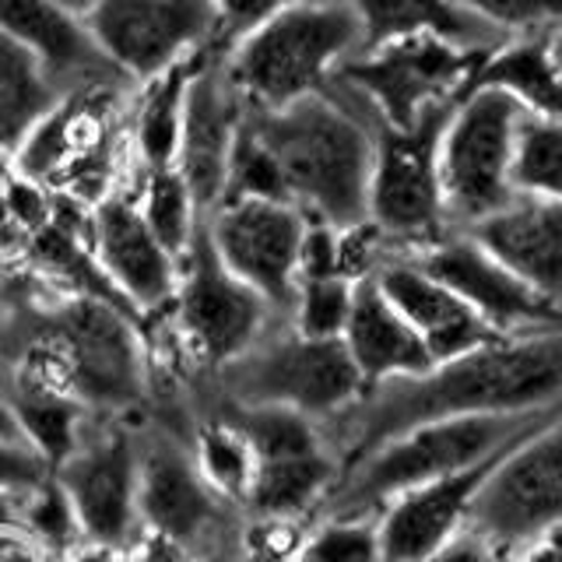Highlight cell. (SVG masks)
<instances>
[{"instance_id":"cell-1","label":"cell","mask_w":562,"mask_h":562,"mask_svg":"<svg viewBox=\"0 0 562 562\" xmlns=\"http://www.w3.org/2000/svg\"><path fill=\"white\" fill-rule=\"evenodd\" d=\"M562 401V334H517L418 376L366 386L356 404L324 422L338 468L391 436L457 415L535 412Z\"/></svg>"},{"instance_id":"cell-2","label":"cell","mask_w":562,"mask_h":562,"mask_svg":"<svg viewBox=\"0 0 562 562\" xmlns=\"http://www.w3.org/2000/svg\"><path fill=\"white\" fill-rule=\"evenodd\" d=\"M246 120L274 155L289 201L310 222L330 228L366 222L373 134L356 113L316 92L274 113L246 110Z\"/></svg>"},{"instance_id":"cell-3","label":"cell","mask_w":562,"mask_h":562,"mask_svg":"<svg viewBox=\"0 0 562 562\" xmlns=\"http://www.w3.org/2000/svg\"><path fill=\"white\" fill-rule=\"evenodd\" d=\"M562 401L535 412L509 415H457L436 418L426 426L404 429L386 443L362 453L338 471L330 496L324 499L327 517H376L394 496L426 482L447 479L464 468L492 461L517 439L535 432Z\"/></svg>"},{"instance_id":"cell-4","label":"cell","mask_w":562,"mask_h":562,"mask_svg":"<svg viewBox=\"0 0 562 562\" xmlns=\"http://www.w3.org/2000/svg\"><path fill=\"white\" fill-rule=\"evenodd\" d=\"M362 49V25L348 0H292L236 46L225 78L243 110L274 113L324 92L341 64Z\"/></svg>"},{"instance_id":"cell-5","label":"cell","mask_w":562,"mask_h":562,"mask_svg":"<svg viewBox=\"0 0 562 562\" xmlns=\"http://www.w3.org/2000/svg\"><path fill=\"white\" fill-rule=\"evenodd\" d=\"M25 362L85 408H127L145 386V362L134 330L113 299L102 295L67 303Z\"/></svg>"},{"instance_id":"cell-6","label":"cell","mask_w":562,"mask_h":562,"mask_svg":"<svg viewBox=\"0 0 562 562\" xmlns=\"http://www.w3.org/2000/svg\"><path fill=\"white\" fill-rule=\"evenodd\" d=\"M527 113L514 99L492 88H468L439 134V190L447 222L474 225L506 201L514 190L517 131Z\"/></svg>"},{"instance_id":"cell-7","label":"cell","mask_w":562,"mask_h":562,"mask_svg":"<svg viewBox=\"0 0 562 562\" xmlns=\"http://www.w3.org/2000/svg\"><path fill=\"white\" fill-rule=\"evenodd\" d=\"M562 524V404L535 432L506 447L474 492L464 531L514 562Z\"/></svg>"},{"instance_id":"cell-8","label":"cell","mask_w":562,"mask_h":562,"mask_svg":"<svg viewBox=\"0 0 562 562\" xmlns=\"http://www.w3.org/2000/svg\"><path fill=\"white\" fill-rule=\"evenodd\" d=\"M228 401L236 404H281L303 412L324 426L356 404L366 391L356 362L341 338H303V334H278L243 351L236 362L218 369Z\"/></svg>"},{"instance_id":"cell-9","label":"cell","mask_w":562,"mask_h":562,"mask_svg":"<svg viewBox=\"0 0 562 562\" xmlns=\"http://www.w3.org/2000/svg\"><path fill=\"white\" fill-rule=\"evenodd\" d=\"M485 53L488 49L457 46L436 35H415L356 53L341 64V81L373 102L386 127H412L468 92Z\"/></svg>"},{"instance_id":"cell-10","label":"cell","mask_w":562,"mask_h":562,"mask_svg":"<svg viewBox=\"0 0 562 562\" xmlns=\"http://www.w3.org/2000/svg\"><path fill=\"white\" fill-rule=\"evenodd\" d=\"M453 105L432 110L412 127H386L373 137L366 222L386 239L436 243L443 236L447 211L439 190V134Z\"/></svg>"},{"instance_id":"cell-11","label":"cell","mask_w":562,"mask_h":562,"mask_svg":"<svg viewBox=\"0 0 562 562\" xmlns=\"http://www.w3.org/2000/svg\"><path fill=\"white\" fill-rule=\"evenodd\" d=\"M172 306L187 345L215 369L250 351L268 334L274 316V310L218 260L204 222L190 250L180 257V285Z\"/></svg>"},{"instance_id":"cell-12","label":"cell","mask_w":562,"mask_h":562,"mask_svg":"<svg viewBox=\"0 0 562 562\" xmlns=\"http://www.w3.org/2000/svg\"><path fill=\"white\" fill-rule=\"evenodd\" d=\"M85 25L123 78L145 85L218 40L211 0H99Z\"/></svg>"},{"instance_id":"cell-13","label":"cell","mask_w":562,"mask_h":562,"mask_svg":"<svg viewBox=\"0 0 562 562\" xmlns=\"http://www.w3.org/2000/svg\"><path fill=\"white\" fill-rule=\"evenodd\" d=\"M306 225L310 218L289 201H225L204 215L218 260L281 316H289L299 289Z\"/></svg>"},{"instance_id":"cell-14","label":"cell","mask_w":562,"mask_h":562,"mask_svg":"<svg viewBox=\"0 0 562 562\" xmlns=\"http://www.w3.org/2000/svg\"><path fill=\"white\" fill-rule=\"evenodd\" d=\"M75 506L88 544L123 552L140 535L137 520V439L120 426H85L78 447L53 468Z\"/></svg>"},{"instance_id":"cell-15","label":"cell","mask_w":562,"mask_h":562,"mask_svg":"<svg viewBox=\"0 0 562 562\" xmlns=\"http://www.w3.org/2000/svg\"><path fill=\"white\" fill-rule=\"evenodd\" d=\"M228 506L204 482L190 447L176 436L137 443V520L140 531L166 535L198 555H211L228 524Z\"/></svg>"},{"instance_id":"cell-16","label":"cell","mask_w":562,"mask_h":562,"mask_svg":"<svg viewBox=\"0 0 562 562\" xmlns=\"http://www.w3.org/2000/svg\"><path fill=\"white\" fill-rule=\"evenodd\" d=\"M412 260L436 281H443L453 295H461L492 330L506 334V338H517L527 327L555 321V299L520 281L468 233L439 236L436 243L422 246Z\"/></svg>"},{"instance_id":"cell-17","label":"cell","mask_w":562,"mask_h":562,"mask_svg":"<svg viewBox=\"0 0 562 562\" xmlns=\"http://www.w3.org/2000/svg\"><path fill=\"white\" fill-rule=\"evenodd\" d=\"M243 120V102L225 78V60L215 53H204L198 70L187 85L180 151H176V172L193 193L201 215H211L222 204L225 193V166L228 151Z\"/></svg>"},{"instance_id":"cell-18","label":"cell","mask_w":562,"mask_h":562,"mask_svg":"<svg viewBox=\"0 0 562 562\" xmlns=\"http://www.w3.org/2000/svg\"><path fill=\"white\" fill-rule=\"evenodd\" d=\"M92 246L102 278L134 310H166L180 285V263L151 236L134 198H105L92 218Z\"/></svg>"},{"instance_id":"cell-19","label":"cell","mask_w":562,"mask_h":562,"mask_svg":"<svg viewBox=\"0 0 562 562\" xmlns=\"http://www.w3.org/2000/svg\"><path fill=\"white\" fill-rule=\"evenodd\" d=\"M496 457L457 474H447V479L408 488L386 503L376 514L380 562H426L447 541L461 535L471 514L474 492L485 482Z\"/></svg>"},{"instance_id":"cell-20","label":"cell","mask_w":562,"mask_h":562,"mask_svg":"<svg viewBox=\"0 0 562 562\" xmlns=\"http://www.w3.org/2000/svg\"><path fill=\"white\" fill-rule=\"evenodd\" d=\"M0 32H8L40 60L64 95L81 88L131 85L99 49L85 18L53 0H0Z\"/></svg>"},{"instance_id":"cell-21","label":"cell","mask_w":562,"mask_h":562,"mask_svg":"<svg viewBox=\"0 0 562 562\" xmlns=\"http://www.w3.org/2000/svg\"><path fill=\"white\" fill-rule=\"evenodd\" d=\"M373 281L394 303V310L412 324L432 362L461 359L468 351H479L506 338V334L492 330L443 281H436L426 268H418L415 260H386L373 271Z\"/></svg>"},{"instance_id":"cell-22","label":"cell","mask_w":562,"mask_h":562,"mask_svg":"<svg viewBox=\"0 0 562 562\" xmlns=\"http://www.w3.org/2000/svg\"><path fill=\"white\" fill-rule=\"evenodd\" d=\"M468 236L541 295L555 299L562 292V201L517 193L474 222Z\"/></svg>"},{"instance_id":"cell-23","label":"cell","mask_w":562,"mask_h":562,"mask_svg":"<svg viewBox=\"0 0 562 562\" xmlns=\"http://www.w3.org/2000/svg\"><path fill=\"white\" fill-rule=\"evenodd\" d=\"M341 341L366 386L401 380V376H418L436 366L422 338L412 330V324L380 292L373 274L356 281V295H351V313Z\"/></svg>"},{"instance_id":"cell-24","label":"cell","mask_w":562,"mask_h":562,"mask_svg":"<svg viewBox=\"0 0 562 562\" xmlns=\"http://www.w3.org/2000/svg\"><path fill=\"white\" fill-rule=\"evenodd\" d=\"M0 397L8 404L22 443L40 453L49 468H57L78 447V439L88 426L85 404H78L29 362L0 376Z\"/></svg>"},{"instance_id":"cell-25","label":"cell","mask_w":562,"mask_h":562,"mask_svg":"<svg viewBox=\"0 0 562 562\" xmlns=\"http://www.w3.org/2000/svg\"><path fill=\"white\" fill-rule=\"evenodd\" d=\"M348 4L359 14L362 49L415 40V35H436V40L479 49V35L492 32L457 0H348Z\"/></svg>"},{"instance_id":"cell-26","label":"cell","mask_w":562,"mask_h":562,"mask_svg":"<svg viewBox=\"0 0 562 562\" xmlns=\"http://www.w3.org/2000/svg\"><path fill=\"white\" fill-rule=\"evenodd\" d=\"M67 95L32 53L0 32V151L18 155Z\"/></svg>"},{"instance_id":"cell-27","label":"cell","mask_w":562,"mask_h":562,"mask_svg":"<svg viewBox=\"0 0 562 562\" xmlns=\"http://www.w3.org/2000/svg\"><path fill=\"white\" fill-rule=\"evenodd\" d=\"M468 88L503 92L527 116L562 120V70L552 60L549 40H520L496 53H485Z\"/></svg>"},{"instance_id":"cell-28","label":"cell","mask_w":562,"mask_h":562,"mask_svg":"<svg viewBox=\"0 0 562 562\" xmlns=\"http://www.w3.org/2000/svg\"><path fill=\"white\" fill-rule=\"evenodd\" d=\"M211 46L190 53L180 64H172L166 75L148 81V95L137 105L134 123V145L145 169H169L176 166V151H180V127H183V105H187V85L198 70L201 57Z\"/></svg>"},{"instance_id":"cell-29","label":"cell","mask_w":562,"mask_h":562,"mask_svg":"<svg viewBox=\"0 0 562 562\" xmlns=\"http://www.w3.org/2000/svg\"><path fill=\"white\" fill-rule=\"evenodd\" d=\"M137 211H140V218H145V225L151 228V236L176 257V263H180V257L190 250L193 236H198L204 215L198 211V204H193V193L183 183V176L176 172V166L148 169Z\"/></svg>"},{"instance_id":"cell-30","label":"cell","mask_w":562,"mask_h":562,"mask_svg":"<svg viewBox=\"0 0 562 562\" xmlns=\"http://www.w3.org/2000/svg\"><path fill=\"white\" fill-rule=\"evenodd\" d=\"M190 453H193V461H198L204 482L215 488L228 506L246 503V492H250V482H254V450L222 415H215L198 429Z\"/></svg>"},{"instance_id":"cell-31","label":"cell","mask_w":562,"mask_h":562,"mask_svg":"<svg viewBox=\"0 0 562 562\" xmlns=\"http://www.w3.org/2000/svg\"><path fill=\"white\" fill-rule=\"evenodd\" d=\"M514 190L562 201V120L524 116L514 155Z\"/></svg>"},{"instance_id":"cell-32","label":"cell","mask_w":562,"mask_h":562,"mask_svg":"<svg viewBox=\"0 0 562 562\" xmlns=\"http://www.w3.org/2000/svg\"><path fill=\"white\" fill-rule=\"evenodd\" d=\"M225 201H289V190H285V180H281L274 155L250 127L246 110H243L233 151H228V166H225L222 204Z\"/></svg>"},{"instance_id":"cell-33","label":"cell","mask_w":562,"mask_h":562,"mask_svg":"<svg viewBox=\"0 0 562 562\" xmlns=\"http://www.w3.org/2000/svg\"><path fill=\"white\" fill-rule=\"evenodd\" d=\"M22 531H29L35 541L49 552V559H67L78 549H85V535L78 527L75 506H70L67 492L57 485V479H49L43 485H35L32 492L22 496Z\"/></svg>"},{"instance_id":"cell-34","label":"cell","mask_w":562,"mask_h":562,"mask_svg":"<svg viewBox=\"0 0 562 562\" xmlns=\"http://www.w3.org/2000/svg\"><path fill=\"white\" fill-rule=\"evenodd\" d=\"M351 295H356V281L330 274V278H303L295 289L289 324L303 338H341L348 313H351Z\"/></svg>"},{"instance_id":"cell-35","label":"cell","mask_w":562,"mask_h":562,"mask_svg":"<svg viewBox=\"0 0 562 562\" xmlns=\"http://www.w3.org/2000/svg\"><path fill=\"white\" fill-rule=\"evenodd\" d=\"M289 562H380L376 517H327L299 541Z\"/></svg>"},{"instance_id":"cell-36","label":"cell","mask_w":562,"mask_h":562,"mask_svg":"<svg viewBox=\"0 0 562 562\" xmlns=\"http://www.w3.org/2000/svg\"><path fill=\"white\" fill-rule=\"evenodd\" d=\"M482 25L503 32H559L562 29V0H457Z\"/></svg>"},{"instance_id":"cell-37","label":"cell","mask_w":562,"mask_h":562,"mask_svg":"<svg viewBox=\"0 0 562 562\" xmlns=\"http://www.w3.org/2000/svg\"><path fill=\"white\" fill-rule=\"evenodd\" d=\"M285 4H292V0H211L222 46H236L263 22H271Z\"/></svg>"},{"instance_id":"cell-38","label":"cell","mask_w":562,"mask_h":562,"mask_svg":"<svg viewBox=\"0 0 562 562\" xmlns=\"http://www.w3.org/2000/svg\"><path fill=\"white\" fill-rule=\"evenodd\" d=\"M49 474L53 468L35 450H29L22 439L0 436V488L25 496L35 485H43Z\"/></svg>"},{"instance_id":"cell-39","label":"cell","mask_w":562,"mask_h":562,"mask_svg":"<svg viewBox=\"0 0 562 562\" xmlns=\"http://www.w3.org/2000/svg\"><path fill=\"white\" fill-rule=\"evenodd\" d=\"M120 562H201V555L166 535L140 531L127 549L120 552Z\"/></svg>"},{"instance_id":"cell-40","label":"cell","mask_w":562,"mask_h":562,"mask_svg":"<svg viewBox=\"0 0 562 562\" xmlns=\"http://www.w3.org/2000/svg\"><path fill=\"white\" fill-rule=\"evenodd\" d=\"M426 562H509V559L492 549L488 541H482L479 535L461 531L453 541H447L436 555H429Z\"/></svg>"},{"instance_id":"cell-41","label":"cell","mask_w":562,"mask_h":562,"mask_svg":"<svg viewBox=\"0 0 562 562\" xmlns=\"http://www.w3.org/2000/svg\"><path fill=\"white\" fill-rule=\"evenodd\" d=\"M0 562H53V559L22 527H4L0 531Z\"/></svg>"},{"instance_id":"cell-42","label":"cell","mask_w":562,"mask_h":562,"mask_svg":"<svg viewBox=\"0 0 562 562\" xmlns=\"http://www.w3.org/2000/svg\"><path fill=\"white\" fill-rule=\"evenodd\" d=\"M514 562H562V524L527 544Z\"/></svg>"},{"instance_id":"cell-43","label":"cell","mask_w":562,"mask_h":562,"mask_svg":"<svg viewBox=\"0 0 562 562\" xmlns=\"http://www.w3.org/2000/svg\"><path fill=\"white\" fill-rule=\"evenodd\" d=\"M4 527H22V496L0 488V531Z\"/></svg>"},{"instance_id":"cell-44","label":"cell","mask_w":562,"mask_h":562,"mask_svg":"<svg viewBox=\"0 0 562 562\" xmlns=\"http://www.w3.org/2000/svg\"><path fill=\"white\" fill-rule=\"evenodd\" d=\"M53 4H60L64 11L78 14V18H88V14H92V8L99 4V0H53Z\"/></svg>"},{"instance_id":"cell-45","label":"cell","mask_w":562,"mask_h":562,"mask_svg":"<svg viewBox=\"0 0 562 562\" xmlns=\"http://www.w3.org/2000/svg\"><path fill=\"white\" fill-rule=\"evenodd\" d=\"M0 436H8V439H22V436H18V426H14V418H11V412H8L4 397H0Z\"/></svg>"},{"instance_id":"cell-46","label":"cell","mask_w":562,"mask_h":562,"mask_svg":"<svg viewBox=\"0 0 562 562\" xmlns=\"http://www.w3.org/2000/svg\"><path fill=\"white\" fill-rule=\"evenodd\" d=\"M549 49H552V60H555L559 70H562V29L549 35Z\"/></svg>"},{"instance_id":"cell-47","label":"cell","mask_w":562,"mask_h":562,"mask_svg":"<svg viewBox=\"0 0 562 562\" xmlns=\"http://www.w3.org/2000/svg\"><path fill=\"white\" fill-rule=\"evenodd\" d=\"M201 562H236V559H228V555H218V552H211V555H201Z\"/></svg>"}]
</instances>
